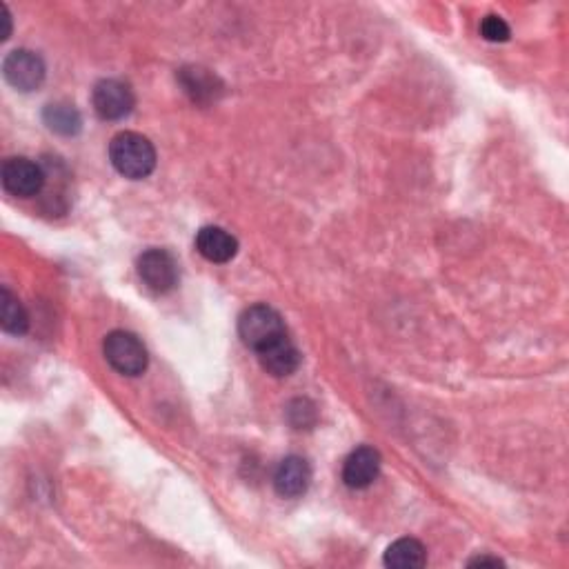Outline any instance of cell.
Segmentation results:
<instances>
[{"instance_id":"6da1fadb","label":"cell","mask_w":569,"mask_h":569,"mask_svg":"<svg viewBox=\"0 0 569 569\" xmlns=\"http://www.w3.org/2000/svg\"><path fill=\"white\" fill-rule=\"evenodd\" d=\"M109 161L129 181H143L156 169V149L138 132H123L109 143Z\"/></svg>"},{"instance_id":"7a4b0ae2","label":"cell","mask_w":569,"mask_h":569,"mask_svg":"<svg viewBox=\"0 0 569 569\" xmlns=\"http://www.w3.org/2000/svg\"><path fill=\"white\" fill-rule=\"evenodd\" d=\"M238 334H241V341L249 349H254L256 354L287 336L281 314L269 305L247 307L238 318Z\"/></svg>"},{"instance_id":"3957f363","label":"cell","mask_w":569,"mask_h":569,"mask_svg":"<svg viewBox=\"0 0 569 569\" xmlns=\"http://www.w3.org/2000/svg\"><path fill=\"white\" fill-rule=\"evenodd\" d=\"M103 352L107 363L123 376H141L149 363L147 349L141 338L132 332H125V329H116V332L107 334Z\"/></svg>"},{"instance_id":"277c9868","label":"cell","mask_w":569,"mask_h":569,"mask_svg":"<svg viewBox=\"0 0 569 569\" xmlns=\"http://www.w3.org/2000/svg\"><path fill=\"white\" fill-rule=\"evenodd\" d=\"M138 276L154 294H169L178 285V263L167 249H147L138 256Z\"/></svg>"},{"instance_id":"5b68a950","label":"cell","mask_w":569,"mask_h":569,"mask_svg":"<svg viewBox=\"0 0 569 569\" xmlns=\"http://www.w3.org/2000/svg\"><path fill=\"white\" fill-rule=\"evenodd\" d=\"M0 178H3V187L7 192L18 198L38 196L47 181L43 167L25 156L7 158L3 169H0Z\"/></svg>"},{"instance_id":"8992f818","label":"cell","mask_w":569,"mask_h":569,"mask_svg":"<svg viewBox=\"0 0 569 569\" xmlns=\"http://www.w3.org/2000/svg\"><path fill=\"white\" fill-rule=\"evenodd\" d=\"M92 105L94 112L103 118V121H123L136 105V98L132 87L127 83L118 81V78H105V81L96 83L92 92Z\"/></svg>"},{"instance_id":"52a82bcc","label":"cell","mask_w":569,"mask_h":569,"mask_svg":"<svg viewBox=\"0 0 569 569\" xmlns=\"http://www.w3.org/2000/svg\"><path fill=\"white\" fill-rule=\"evenodd\" d=\"M3 76L18 92H34L45 81V63L36 52L16 49L3 61Z\"/></svg>"},{"instance_id":"ba28073f","label":"cell","mask_w":569,"mask_h":569,"mask_svg":"<svg viewBox=\"0 0 569 569\" xmlns=\"http://www.w3.org/2000/svg\"><path fill=\"white\" fill-rule=\"evenodd\" d=\"M383 458L374 447H358L343 465V483L349 489H367L381 474Z\"/></svg>"},{"instance_id":"9c48e42d","label":"cell","mask_w":569,"mask_h":569,"mask_svg":"<svg viewBox=\"0 0 569 569\" xmlns=\"http://www.w3.org/2000/svg\"><path fill=\"white\" fill-rule=\"evenodd\" d=\"M312 485V467L303 456H287L274 472V489L283 498L303 496Z\"/></svg>"},{"instance_id":"30bf717a","label":"cell","mask_w":569,"mask_h":569,"mask_svg":"<svg viewBox=\"0 0 569 569\" xmlns=\"http://www.w3.org/2000/svg\"><path fill=\"white\" fill-rule=\"evenodd\" d=\"M196 249L209 263H229L238 254V241L223 227H203L196 234Z\"/></svg>"},{"instance_id":"8fae6325","label":"cell","mask_w":569,"mask_h":569,"mask_svg":"<svg viewBox=\"0 0 569 569\" xmlns=\"http://www.w3.org/2000/svg\"><path fill=\"white\" fill-rule=\"evenodd\" d=\"M258 361L267 374H272L276 378L292 376L298 367H301L303 356L298 352V347L289 341L287 336H283L281 341L272 343L269 347L258 352Z\"/></svg>"},{"instance_id":"7c38bea8","label":"cell","mask_w":569,"mask_h":569,"mask_svg":"<svg viewBox=\"0 0 569 569\" xmlns=\"http://www.w3.org/2000/svg\"><path fill=\"white\" fill-rule=\"evenodd\" d=\"M385 565L392 569H421L427 565V549L416 538H398L387 547Z\"/></svg>"},{"instance_id":"4fadbf2b","label":"cell","mask_w":569,"mask_h":569,"mask_svg":"<svg viewBox=\"0 0 569 569\" xmlns=\"http://www.w3.org/2000/svg\"><path fill=\"white\" fill-rule=\"evenodd\" d=\"M0 325L3 332L12 336H23L29 329L27 309L7 287H3V301H0Z\"/></svg>"},{"instance_id":"5bb4252c","label":"cell","mask_w":569,"mask_h":569,"mask_svg":"<svg viewBox=\"0 0 569 569\" xmlns=\"http://www.w3.org/2000/svg\"><path fill=\"white\" fill-rule=\"evenodd\" d=\"M43 118H45V125L52 129V132L63 134V136L78 134L83 125V118L81 114H78V109L74 105H65V103L47 105Z\"/></svg>"},{"instance_id":"9a60e30c","label":"cell","mask_w":569,"mask_h":569,"mask_svg":"<svg viewBox=\"0 0 569 569\" xmlns=\"http://www.w3.org/2000/svg\"><path fill=\"white\" fill-rule=\"evenodd\" d=\"M183 81H185V89L189 94L194 96V101H201L203 96H214V83L216 78L209 76L203 69H192V72H185L183 74Z\"/></svg>"},{"instance_id":"2e32d148","label":"cell","mask_w":569,"mask_h":569,"mask_svg":"<svg viewBox=\"0 0 569 569\" xmlns=\"http://www.w3.org/2000/svg\"><path fill=\"white\" fill-rule=\"evenodd\" d=\"M287 418L296 429H307L316 423V407L307 398H296L294 403L287 407Z\"/></svg>"},{"instance_id":"e0dca14e","label":"cell","mask_w":569,"mask_h":569,"mask_svg":"<svg viewBox=\"0 0 569 569\" xmlns=\"http://www.w3.org/2000/svg\"><path fill=\"white\" fill-rule=\"evenodd\" d=\"M481 34L489 43H505L512 36V29H509L501 16H487L481 23Z\"/></svg>"},{"instance_id":"ac0fdd59","label":"cell","mask_w":569,"mask_h":569,"mask_svg":"<svg viewBox=\"0 0 569 569\" xmlns=\"http://www.w3.org/2000/svg\"><path fill=\"white\" fill-rule=\"evenodd\" d=\"M469 567H503V561L501 558H494V556H476L472 558V561L467 563Z\"/></svg>"},{"instance_id":"d6986e66","label":"cell","mask_w":569,"mask_h":569,"mask_svg":"<svg viewBox=\"0 0 569 569\" xmlns=\"http://www.w3.org/2000/svg\"><path fill=\"white\" fill-rule=\"evenodd\" d=\"M0 14H3L0 18H3V21H5V34H3V41H7V38L12 36V14H9V9H7V5H5V3L0 5Z\"/></svg>"}]
</instances>
